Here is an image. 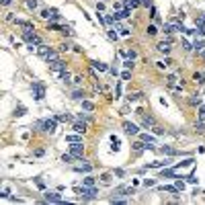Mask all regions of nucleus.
I'll use <instances>...</instances> for the list:
<instances>
[{
  "mask_svg": "<svg viewBox=\"0 0 205 205\" xmlns=\"http://www.w3.org/2000/svg\"><path fill=\"white\" fill-rule=\"evenodd\" d=\"M35 127L37 129H41V131L45 133H55V127H58V119H43V121H37L35 123Z\"/></svg>",
  "mask_w": 205,
  "mask_h": 205,
  "instance_id": "obj_1",
  "label": "nucleus"
},
{
  "mask_svg": "<svg viewBox=\"0 0 205 205\" xmlns=\"http://www.w3.org/2000/svg\"><path fill=\"white\" fill-rule=\"evenodd\" d=\"M76 191H78L84 199H97V197H98V189H97V187H84L82 185V189L78 187Z\"/></svg>",
  "mask_w": 205,
  "mask_h": 205,
  "instance_id": "obj_2",
  "label": "nucleus"
},
{
  "mask_svg": "<svg viewBox=\"0 0 205 205\" xmlns=\"http://www.w3.org/2000/svg\"><path fill=\"white\" fill-rule=\"evenodd\" d=\"M31 93H33V98H35V101H43V97H45V84H43V82H33Z\"/></svg>",
  "mask_w": 205,
  "mask_h": 205,
  "instance_id": "obj_3",
  "label": "nucleus"
},
{
  "mask_svg": "<svg viewBox=\"0 0 205 205\" xmlns=\"http://www.w3.org/2000/svg\"><path fill=\"white\" fill-rule=\"evenodd\" d=\"M131 193H133V189H129V187H117L115 193H113V197H111V203H113V201H117V199H125V197L131 195Z\"/></svg>",
  "mask_w": 205,
  "mask_h": 205,
  "instance_id": "obj_4",
  "label": "nucleus"
},
{
  "mask_svg": "<svg viewBox=\"0 0 205 205\" xmlns=\"http://www.w3.org/2000/svg\"><path fill=\"white\" fill-rule=\"evenodd\" d=\"M68 150L72 152V154L78 158V160H82V154H84V146H82V142H70Z\"/></svg>",
  "mask_w": 205,
  "mask_h": 205,
  "instance_id": "obj_5",
  "label": "nucleus"
},
{
  "mask_svg": "<svg viewBox=\"0 0 205 205\" xmlns=\"http://www.w3.org/2000/svg\"><path fill=\"white\" fill-rule=\"evenodd\" d=\"M123 131H125L127 136H137V133H140V127H137L136 123H131V121H123Z\"/></svg>",
  "mask_w": 205,
  "mask_h": 205,
  "instance_id": "obj_6",
  "label": "nucleus"
},
{
  "mask_svg": "<svg viewBox=\"0 0 205 205\" xmlns=\"http://www.w3.org/2000/svg\"><path fill=\"white\" fill-rule=\"evenodd\" d=\"M41 17H43V19H51V21H60L58 8H43L41 10Z\"/></svg>",
  "mask_w": 205,
  "mask_h": 205,
  "instance_id": "obj_7",
  "label": "nucleus"
},
{
  "mask_svg": "<svg viewBox=\"0 0 205 205\" xmlns=\"http://www.w3.org/2000/svg\"><path fill=\"white\" fill-rule=\"evenodd\" d=\"M80 162H82V164L74 166V170H76V172H86V174H88V172H93V164H90L88 160H84V158H82Z\"/></svg>",
  "mask_w": 205,
  "mask_h": 205,
  "instance_id": "obj_8",
  "label": "nucleus"
},
{
  "mask_svg": "<svg viewBox=\"0 0 205 205\" xmlns=\"http://www.w3.org/2000/svg\"><path fill=\"white\" fill-rule=\"evenodd\" d=\"M172 162L170 160H156V162H150L142 168V170H148V168H164V166H170Z\"/></svg>",
  "mask_w": 205,
  "mask_h": 205,
  "instance_id": "obj_9",
  "label": "nucleus"
},
{
  "mask_svg": "<svg viewBox=\"0 0 205 205\" xmlns=\"http://www.w3.org/2000/svg\"><path fill=\"white\" fill-rule=\"evenodd\" d=\"M49 70H54V72H64L66 70V64H64V60H54V62H49Z\"/></svg>",
  "mask_w": 205,
  "mask_h": 205,
  "instance_id": "obj_10",
  "label": "nucleus"
},
{
  "mask_svg": "<svg viewBox=\"0 0 205 205\" xmlns=\"http://www.w3.org/2000/svg\"><path fill=\"white\" fill-rule=\"evenodd\" d=\"M45 201L47 203H64V199H62V195L60 193H45Z\"/></svg>",
  "mask_w": 205,
  "mask_h": 205,
  "instance_id": "obj_11",
  "label": "nucleus"
},
{
  "mask_svg": "<svg viewBox=\"0 0 205 205\" xmlns=\"http://www.w3.org/2000/svg\"><path fill=\"white\" fill-rule=\"evenodd\" d=\"M51 49H54V47H49V45H45V43H41L39 45V47H37V55H39V58H47V55H49V51H51Z\"/></svg>",
  "mask_w": 205,
  "mask_h": 205,
  "instance_id": "obj_12",
  "label": "nucleus"
},
{
  "mask_svg": "<svg viewBox=\"0 0 205 205\" xmlns=\"http://www.w3.org/2000/svg\"><path fill=\"white\" fill-rule=\"evenodd\" d=\"M140 117H142V125L144 127H154V125H156V119L152 117V115H144V113H142Z\"/></svg>",
  "mask_w": 205,
  "mask_h": 205,
  "instance_id": "obj_13",
  "label": "nucleus"
},
{
  "mask_svg": "<svg viewBox=\"0 0 205 205\" xmlns=\"http://www.w3.org/2000/svg\"><path fill=\"white\" fill-rule=\"evenodd\" d=\"M146 146H148V144H146V142H142V140H140V142H133V144H131V148H133V154H142L144 150H148Z\"/></svg>",
  "mask_w": 205,
  "mask_h": 205,
  "instance_id": "obj_14",
  "label": "nucleus"
},
{
  "mask_svg": "<svg viewBox=\"0 0 205 205\" xmlns=\"http://www.w3.org/2000/svg\"><path fill=\"white\" fill-rule=\"evenodd\" d=\"M72 131H74V133H84V131H86V123H84L82 119H80V121H76V123L72 125Z\"/></svg>",
  "mask_w": 205,
  "mask_h": 205,
  "instance_id": "obj_15",
  "label": "nucleus"
},
{
  "mask_svg": "<svg viewBox=\"0 0 205 205\" xmlns=\"http://www.w3.org/2000/svg\"><path fill=\"white\" fill-rule=\"evenodd\" d=\"M90 66H93V70H98V72H107V70H109V66H107V64L97 62V60H93V62H90Z\"/></svg>",
  "mask_w": 205,
  "mask_h": 205,
  "instance_id": "obj_16",
  "label": "nucleus"
},
{
  "mask_svg": "<svg viewBox=\"0 0 205 205\" xmlns=\"http://www.w3.org/2000/svg\"><path fill=\"white\" fill-rule=\"evenodd\" d=\"M156 47H158L160 54H168V51H170V41H160Z\"/></svg>",
  "mask_w": 205,
  "mask_h": 205,
  "instance_id": "obj_17",
  "label": "nucleus"
},
{
  "mask_svg": "<svg viewBox=\"0 0 205 205\" xmlns=\"http://www.w3.org/2000/svg\"><path fill=\"white\" fill-rule=\"evenodd\" d=\"M158 152H162V154H166V156H176V154H179V150H174V148H170V146L158 148Z\"/></svg>",
  "mask_w": 205,
  "mask_h": 205,
  "instance_id": "obj_18",
  "label": "nucleus"
},
{
  "mask_svg": "<svg viewBox=\"0 0 205 205\" xmlns=\"http://www.w3.org/2000/svg\"><path fill=\"white\" fill-rule=\"evenodd\" d=\"M15 25H19L21 29H33V31H35L33 23H29V21H21V19H15Z\"/></svg>",
  "mask_w": 205,
  "mask_h": 205,
  "instance_id": "obj_19",
  "label": "nucleus"
},
{
  "mask_svg": "<svg viewBox=\"0 0 205 205\" xmlns=\"http://www.w3.org/2000/svg\"><path fill=\"white\" fill-rule=\"evenodd\" d=\"M193 49H195L197 54H201V51L205 49V41L203 39H195V41H193Z\"/></svg>",
  "mask_w": 205,
  "mask_h": 205,
  "instance_id": "obj_20",
  "label": "nucleus"
},
{
  "mask_svg": "<svg viewBox=\"0 0 205 205\" xmlns=\"http://www.w3.org/2000/svg\"><path fill=\"white\" fill-rule=\"evenodd\" d=\"M82 185L84 187H94V185H97V179L88 174V176H84V179H82Z\"/></svg>",
  "mask_w": 205,
  "mask_h": 205,
  "instance_id": "obj_21",
  "label": "nucleus"
},
{
  "mask_svg": "<svg viewBox=\"0 0 205 205\" xmlns=\"http://www.w3.org/2000/svg\"><path fill=\"white\" fill-rule=\"evenodd\" d=\"M60 80H62V82H72V74L68 72V70H64V72H60Z\"/></svg>",
  "mask_w": 205,
  "mask_h": 205,
  "instance_id": "obj_22",
  "label": "nucleus"
},
{
  "mask_svg": "<svg viewBox=\"0 0 205 205\" xmlns=\"http://www.w3.org/2000/svg\"><path fill=\"white\" fill-rule=\"evenodd\" d=\"M162 31H164L166 35L174 33V25H172V23H164V25H162Z\"/></svg>",
  "mask_w": 205,
  "mask_h": 205,
  "instance_id": "obj_23",
  "label": "nucleus"
},
{
  "mask_svg": "<svg viewBox=\"0 0 205 205\" xmlns=\"http://www.w3.org/2000/svg\"><path fill=\"white\" fill-rule=\"evenodd\" d=\"M54 60H60V55H58V51H55V49H51V51H49V55L47 58H45V62H54Z\"/></svg>",
  "mask_w": 205,
  "mask_h": 205,
  "instance_id": "obj_24",
  "label": "nucleus"
},
{
  "mask_svg": "<svg viewBox=\"0 0 205 205\" xmlns=\"http://www.w3.org/2000/svg\"><path fill=\"white\" fill-rule=\"evenodd\" d=\"M72 98H74V101H84V90H74Z\"/></svg>",
  "mask_w": 205,
  "mask_h": 205,
  "instance_id": "obj_25",
  "label": "nucleus"
},
{
  "mask_svg": "<svg viewBox=\"0 0 205 205\" xmlns=\"http://www.w3.org/2000/svg\"><path fill=\"white\" fill-rule=\"evenodd\" d=\"M160 191H166V193H179L176 185H174V187H170V185H162V187H160Z\"/></svg>",
  "mask_w": 205,
  "mask_h": 205,
  "instance_id": "obj_26",
  "label": "nucleus"
},
{
  "mask_svg": "<svg viewBox=\"0 0 205 205\" xmlns=\"http://www.w3.org/2000/svg\"><path fill=\"white\" fill-rule=\"evenodd\" d=\"M111 181H113V179H111V174H109V172L101 174V183H102V185H111Z\"/></svg>",
  "mask_w": 205,
  "mask_h": 205,
  "instance_id": "obj_27",
  "label": "nucleus"
},
{
  "mask_svg": "<svg viewBox=\"0 0 205 205\" xmlns=\"http://www.w3.org/2000/svg\"><path fill=\"white\" fill-rule=\"evenodd\" d=\"M195 25H197V27H205V15H203V12H201V15H197Z\"/></svg>",
  "mask_w": 205,
  "mask_h": 205,
  "instance_id": "obj_28",
  "label": "nucleus"
},
{
  "mask_svg": "<svg viewBox=\"0 0 205 205\" xmlns=\"http://www.w3.org/2000/svg\"><path fill=\"white\" fill-rule=\"evenodd\" d=\"M146 33L150 35V37H154V35L158 33V29H156V25H148V29H146Z\"/></svg>",
  "mask_w": 205,
  "mask_h": 205,
  "instance_id": "obj_29",
  "label": "nucleus"
},
{
  "mask_svg": "<svg viewBox=\"0 0 205 205\" xmlns=\"http://www.w3.org/2000/svg\"><path fill=\"white\" fill-rule=\"evenodd\" d=\"M142 97H144L142 93H136V94H129V97H127V101H129V102H136V101H140Z\"/></svg>",
  "mask_w": 205,
  "mask_h": 205,
  "instance_id": "obj_30",
  "label": "nucleus"
},
{
  "mask_svg": "<svg viewBox=\"0 0 205 205\" xmlns=\"http://www.w3.org/2000/svg\"><path fill=\"white\" fill-rule=\"evenodd\" d=\"M140 140H142V142H146V144H154V137L148 136V133H142V136H140Z\"/></svg>",
  "mask_w": 205,
  "mask_h": 205,
  "instance_id": "obj_31",
  "label": "nucleus"
},
{
  "mask_svg": "<svg viewBox=\"0 0 205 205\" xmlns=\"http://www.w3.org/2000/svg\"><path fill=\"white\" fill-rule=\"evenodd\" d=\"M195 129H197V131H201V133L205 131V121H203V119H199V121L195 123Z\"/></svg>",
  "mask_w": 205,
  "mask_h": 205,
  "instance_id": "obj_32",
  "label": "nucleus"
},
{
  "mask_svg": "<svg viewBox=\"0 0 205 205\" xmlns=\"http://www.w3.org/2000/svg\"><path fill=\"white\" fill-rule=\"evenodd\" d=\"M82 109H84V111H93L94 105H93L90 101H82Z\"/></svg>",
  "mask_w": 205,
  "mask_h": 205,
  "instance_id": "obj_33",
  "label": "nucleus"
},
{
  "mask_svg": "<svg viewBox=\"0 0 205 205\" xmlns=\"http://www.w3.org/2000/svg\"><path fill=\"white\" fill-rule=\"evenodd\" d=\"M193 162H195L193 158H187V160H183L181 164H179V168H185V166H193Z\"/></svg>",
  "mask_w": 205,
  "mask_h": 205,
  "instance_id": "obj_34",
  "label": "nucleus"
},
{
  "mask_svg": "<svg viewBox=\"0 0 205 205\" xmlns=\"http://www.w3.org/2000/svg\"><path fill=\"white\" fill-rule=\"evenodd\" d=\"M105 23L113 25V23H117V19H115V15H105Z\"/></svg>",
  "mask_w": 205,
  "mask_h": 205,
  "instance_id": "obj_35",
  "label": "nucleus"
},
{
  "mask_svg": "<svg viewBox=\"0 0 205 205\" xmlns=\"http://www.w3.org/2000/svg\"><path fill=\"white\" fill-rule=\"evenodd\" d=\"M197 119H203V121H205V105L199 107V111H197Z\"/></svg>",
  "mask_w": 205,
  "mask_h": 205,
  "instance_id": "obj_36",
  "label": "nucleus"
},
{
  "mask_svg": "<svg viewBox=\"0 0 205 205\" xmlns=\"http://www.w3.org/2000/svg\"><path fill=\"white\" fill-rule=\"evenodd\" d=\"M55 119H58V121H62V123H66V121H74V119L70 117V115H58Z\"/></svg>",
  "mask_w": 205,
  "mask_h": 205,
  "instance_id": "obj_37",
  "label": "nucleus"
},
{
  "mask_svg": "<svg viewBox=\"0 0 205 205\" xmlns=\"http://www.w3.org/2000/svg\"><path fill=\"white\" fill-rule=\"evenodd\" d=\"M64 27L62 25H58V23H49V31H62Z\"/></svg>",
  "mask_w": 205,
  "mask_h": 205,
  "instance_id": "obj_38",
  "label": "nucleus"
},
{
  "mask_svg": "<svg viewBox=\"0 0 205 205\" xmlns=\"http://www.w3.org/2000/svg\"><path fill=\"white\" fill-rule=\"evenodd\" d=\"M166 82H168V86H176V76L172 74V76H168L166 78Z\"/></svg>",
  "mask_w": 205,
  "mask_h": 205,
  "instance_id": "obj_39",
  "label": "nucleus"
},
{
  "mask_svg": "<svg viewBox=\"0 0 205 205\" xmlns=\"http://www.w3.org/2000/svg\"><path fill=\"white\" fill-rule=\"evenodd\" d=\"M191 105H197V107H201V105H203V102H201V97H197V94H195V97L191 98Z\"/></svg>",
  "mask_w": 205,
  "mask_h": 205,
  "instance_id": "obj_40",
  "label": "nucleus"
},
{
  "mask_svg": "<svg viewBox=\"0 0 205 205\" xmlns=\"http://www.w3.org/2000/svg\"><path fill=\"white\" fill-rule=\"evenodd\" d=\"M25 113H27V109H25V107H19V109H15V115H17V117H23Z\"/></svg>",
  "mask_w": 205,
  "mask_h": 205,
  "instance_id": "obj_41",
  "label": "nucleus"
},
{
  "mask_svg": "<svg viewBox=\"0 0 205 205\" xmlns=\"http://www.w3.org/2000/svg\"><path fill=\"white\" fill-rule=\"evenodd\" d=\"M27 8L35 10V8H37V0H27Z\"/></svg>",
  "mask_w": 205,
  "mask_h": 205,
  "instance_id": "obj_42",
  "label": "nucleus"
},
{
  "mask_svg": "<svg viewBox=\"0 0 205 205\" xmlns=\"http://www.w3.org/2000/svg\"><path fill=\"white\" fill-rule=\"evenodd\" d=\"M125 55H127V58H129V60H136V49H127V51H125Z\"/></svg>",
  "mask_w": 205,
  "mask_h": 205,
  "instance_id": "obj_43",
  "label": "nucleus"
},
{
  "mask_svg": "<svg viewBox=\"0 0 205 205\" xmlns=\"http://www.w3.org/2000/svg\"><path fill=\"white\" fill-rule=\"evenodd\" d=\"M152 131L156 133V136H162V133H164V129H162L160 125H154V127H152Z\"/></svg>",
  "mask_w": 205,
  "mask_h": 205,
  "instance_id": "obj_44",
  "label": "nucleus"
},
{
  "mask_svg": "<svg viewBox=\"0 0 205 205\" xmlns=\"http://www.w3.org/2000/svg\"><path fill=\"white\" fill-rule=\"evenodd\" d=\"M62 33L66 35V37H70V35H74V31L70 29V27H66V25H64V29H62Z\"/></svg>",
  "mask_w": 205,
  "mask_h": 205,
  "instance_id": "obj_45",
  "label": "nucleus"
},
{
  "mask_svg": "<svg viewBox=\"0 0 205 205\" xmlns=\"http://www.w3.org/2000/svg\"><path fill=\"white\" fill-rule=\"evenodd\" d=\"M123 66H125V70H133V60H125Z\"/></svg>",
  "mask_w": 205,
  "mask_h": 205,
  "instance_id": "obj_46",
  "label": "nucleus"
},
{
  "mask_svg": "<svg viewBox=\"0 0 205 205\" xmlns=\"http://www.w3.org/2000/svg\"><path fill=\"white\" fill-rule=\"evenodd\" d=\"M66 142H82V137H78V136H68V137H66Z\"/></svg>",
  "mask_w": 205,
  "mask_h": 205,
  "instance_id": "obj_47",
  "label": "nucleus"
},
{
  "mask_svg": "<svg viewBox=\"0 0 205 205\" xmlns=\"http://www.w3.org/2000/svg\"><path fill=\"white\" fill-rule=\"evenodd\" d=\"M172 174H174V170H162V172H160L162 179H168V176H172Z\"/></svg>",
  "mask_w": 205,
  "mask_h": 205,
  "instance_id": "obj_48",
  "label": "nucleus"
},
{
  "mask_svg": "<svg viewBox=\"0 0 205 205\" xmlns=\"http://www.w3.org/2000/svg\"><path fill=\"white\" fill-rule=\"evenodd\" d=\"M187 183H191V185H195V183H197V179H195V172H191V174L187 176Z\"/></svg>",
  "mask_w": 205,
  "mask_h": 205,
  "instance_id": "obj_49",
  "label": "nucleus"
},
{
  "mask_svg": "<svg viewBox=\"0 0 205 205\" xmlns=\"http://www.w3.org/2000/svg\"><path fill=\"white\" fill-rule=\"evenodd\" d=\"M70 49H72L70 43H62V45H60V51H70Z\"/></svg>",
  "mask_w": 205,
  "mask_h": 205,
  "instance_id": "obj_50",
  "label": "nucleus"
},
{
  "mask_svg": "<svg viewBox=\"0 0 205 205\" xmlns=\"http://www.w3.org/2000/svg\"><path fill=\"white\" fill-rule=\"evenodd\" d=\"M144 185H146V187H154V185H156V181H154V179H146Z\"/></svg>",
  "mask_w": 205,
  "mask_h": 205,
  "instance_id": "obj_51",
  "label": "nucleus"
},
{
  "mask_svg": "<svg viewBox=\"0 0 205 205\" xmlns=\"http://www.w3.org/2000/svg\"><path fill=\"white\" fill-rule=\"evenodd\" d=\"M121 78H123V80H129V78H131V72H129V70H125V72L121 74Z\"/></svg>",
  "mask_w": 205,
  "mask_h": 205,
  "instance_id": "obj_52",
  "label": "nucleus"
},
{
  "mask_svg": "<svg viewBox=\"0 0 205 205\" xmlns=\"http://www.w3.org/2000/svg\"><path fill=\"white\" fill-rule=\"evenodd\" d=\"M109 37H111V39H119V35L115 33V31H113V29H109Z\"/></svg>",
  "mask_w": 205,
  "mask_h": 205,
  "instance_id": "obj_53",
  "label": "nucleus"
},
{
  "mask_svg": "<svg viewBox=\"0 0 205 205\" xmlns=\"http://www.w3.org/2000/svg\"><path fill=\"white\" fill-rule=\"evenodd\" d=\"M176 189L183 191V189H185V183H183V181H176Z\"/></svg>",
  "mask_w": 205,
  "mask_h": 205,
  "instance_id": "obj_54",
  "label": "nucleus"
},
{
  "mask_svg": "<svg viewBox=\"0 0 205 205\" xmlns=\"http://www.w3.org/2000/svg\"><path fill=\"white\" fill-rule=\"evenodd\" d=\"M150 17H152V19H156V17H158V15H156V8H154V6L150 8Z\"/></svg>",
  "mask_w": 205,
  "mask_h": 205,
  "instance_id": "obj_55",
  "label": "nucleus"
},
{
  "mask_svg": "<svg viewBox=\"0 0 205 205\" xmlns=\"http://www.w3.org/2000/svg\"><path fill=\"white\" fill-rule=\"evenodd\" d=\"M72 82H74V84H80V82H82V78H80V76H74Z\"/></svg>",
  "mask_w": 205,
  "mask_h": 205,
  "instance_id": "obj_56",
  "label": "nucleus"
},
{
  "mask_svg": "<svg viewBox=\"0 0 205 205\" xmlns=\"http://www.w3.org/2000/svg\"><path fill=\"white\" fill-rule=\"evenodd\" d=\"M0 197H8V189H6V187L2 189V193H0Z\"/></svg>",
  "mask_w": 205,
  "mask_h": 205,
  "instance_id": "obj_57",
  "label": "nucleus"
},
{
  "mask_svg": "<svg viewBox=\"0 0 205 205\" xmlns=\"http://www.w3.org/2000/svg\"><path fill=\"white\" fill-rule=\"evenodd\" d=\"M142 6H152V0H142Z\"/></svg>",
  "mask_w": 205,
  "mask_h": 205,
  "instance_id": "obj_58",
  "label": "nucleus"
},
{
  "mask_svg": "<svg viewBox=\"0 0 205 205\" xmlns=\"http://www.w3.org/2000/svg\"><path fill=\"white\" fill-rule=\"evenodd\" d=\"M12 4V0H2V6H10Z\"/></svg>",
  "mask_w": 205,
  "mask_h": 205,
  "instance_id": "obj_59",
  "label": "nucleus"
},
{
  "mask_svg": "<svg viewBox=\"0 0 205 205\" xmlns=\"http://www.w3.org/2000/svg\"><path fill=\"white\" fill-rule=\"evenodd\" d=\"M201 58H203V60H205V51H201Z\"/></svg>",
  "mask_w": 205,
  "mask_h": 205,
  "instance_id": "obj_60",
  "label": "nucleus"
},
{
  "mask_svg": "<svg viewBox=\"0 0 205 205\" xmlns=\"http://www.w3.org/2000/svg\"><path fill=\"white\" fill-rule=\"evenodd\" d=\"M105 2H111V0H105Z\"/></svg>",
  "mask_w": 205,
  "mask_h": 205,
  "instance_id": "obj_61",
  "label": "nucleus"
}]
</instances>
